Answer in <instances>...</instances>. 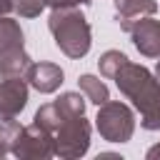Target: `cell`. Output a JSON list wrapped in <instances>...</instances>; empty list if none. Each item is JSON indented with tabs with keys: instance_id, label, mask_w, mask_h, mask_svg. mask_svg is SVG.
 Returning a JSON list of instances; mask_svg holds the SVG:
<instances>
[{
	"instance_id": "1",
	"label": "cell",
	"mask_w": 160,
	"mask_h": 160,
	"mask_svg": "<svg viewBox=\"0 0 160 160\" xmlns=\"http://www.w3.org/2000/svg\"><path fill=\"white\" fill-rule=\"evenodd\" d=\"M118 90L140 110V125L145 130H160V80L138 62H125L112 78Z\"/></svg>"
},
{
	"instance_id": "2",
	"label": "cell",
	"mask_w": 160,
	"mask_h": 160,
	"mask_svg": "<svg viewBox=\"0 0 160 160\" xmlns=\"http://www.w3.org/2000/svg\"><path fill=\"white\" fill-rule=\"evenodd\" d=\"M48 28L60 52H65L72 60H80L88 55L92 45V30H90L88 18L78 8H52L48 18Z\"/></svg>"
},
{
	"instance_id": "3",
	"label": "cell",
	"mask_w": 160,
	"mask_h": 160,
	"mask_svg": "<svg viewBox=\"0 0 160 160\" xmlns=\"http://www.w3.org/2000/svg\"><path fill=\"white\" fill-rule=\"evenodd\" d=\"M95 128L108 142H128L135 132V115L120 100H108L98 108Z\"/></svg>"
},
{
	"instance_id": "4",
	"label": "cell",
	"mask_w": 160,
	"mask_h": 160,
	"mask_svg": "<svg viewBox=\"0 0 160 160\" xmlns=\"http://www.w3.org/2000/svg\"><path fill=\"white\" fill-rule=\"evenodd\" d=\"M52 140H55V155L65 160L82 158L90 148V122L85 120V115L65 118L60 128L52 132Z\"/></svg>"
},
{
	"instance_id": "5",
	"label": "cell",
	"mask_w": 160,
	"mask_h": 160,
	"mask_svg": "<svg viewBox=\"0 0 160 160\" xmlns=\"http://www.w3.org/2000/svg\"><path fill=\"white\" fill-rule=\"evenodd\" d=\"M12 155L20 158V160H48V158L55 155V140L38 122L22 125V130H20V135L15 140Z\"/></svg>"
},
{
	"instance_id": "6",
	"label": "cell",
	"mask_w": 160,
	"mask_h": 160,
	"mask_svg": "<svg viewBox=\"0 0 160 160\" xmlns=\"http://www.w3.org/2000/svg\"><path fill=\"white\" fill-rule=\"evenodd\" d=\"M25 105H28L25 78H5L0 82V120L18 118Z\"/></svg>"
},
{
	"instance_id": "7",
	"label": "cell",
	"mask_w": 160,
	"mask_h": 160,
	"mask_svg": "<svg viewBox=\"0 0 160 160\" xmlns=\"http://www.w3.org/2000/svg\"><path fill=\"white\" fill-rule=\"evenodd\" d=\"M130 38H132V45L140 55L160 58V20H155L152 15L138 20L130 28Z\"/></svg>"
},
{
	"instance_id": "8",
	"label": "cell",
	"mask_w": 160,
	"mask_h": 160,
	"mask_svg": "<svg viewBox=\"0 0 160 160\" xmlns=\"http://www.w3.org/2000/svg\"><path fill=\"white\" fill-rule=\"evenodd\" d=\"M25 80L38 90V92H55L60 85H62V80H65V72H62V68L60 65H55V62H32L30 65V70H28V75H25Z\"/></svg>"
},
{
	"instance_id": "9",
	"label": "cell",
	"mask_w": 160,
	"mask_h": 160,
	"mask_svg": "<svg viewBox=\"0 0 160 160\" xmlns=\"http://www.w3.org/2000/svg\"><path fill=\"white\" fill-rule=\"evenodd\" d=\"M155 10H158L155 0H115V18L125 32H130V28L138 20L155 15Z\"/></svg>"
},
{
	"instance_id": "10",
	"label": "cell",
	"mask_w": 160,
	"mask_h": 160,
	"mask_svg": "<svg viewBox=\"0 0 160 160\" xmlns=\"http://www.w3.org/2000/svg\"><path fill=\"white\" fill-rule=\"evenodd\" d=\"M32 60L25 52V48H12L0 52V78H25Z\"/></svg>"
},
{
	"instance_id": "11",
	"label": "cell",
	"mask_w": 160,
	"mask_h": 160,
	"mask_svg": "<svg viewBox=\"0 0 160 160\" xmlns=\"http://www.w3.org/2000/svg\"><path fill=\"white\" fill-rule=\"evenodd\" d=\"M78 85H80V92L88 98V102H95L98 108L110 100L108 85H105L100 78H95V75H80V78H78Z\"/></svg>"
},
{
	"instance_id": "12",
	"label": "cell",
	"mask_w": 160,
	"mask_h": 160,
	"mask_svg": "<svg viewBox=\"0 0 160 160\" xmlns=\"http://www.w3.org/2000/svg\"><path fill=\"white\" fill-rule=\"evenodd\" d=\"M20 130H22V125H20L15 118L0 120V158L12 155V148H15V140H18Z\"/></svg>"
},
{
	"instance_id": "13",
	"label": "cell",
	"mask_w": 160,
	"mask_h": 160,
	"mask_svg": "<svg viewBox=\"0 0 160 160\" xmlns=\"http://www.w3.org/2000/svg\"><path fill=\"white\" fill-rule=\"evenodd\" d=\"M125 62H128V55H125V52H120V50H105V52L100 55V60H98V68H100V75H102V78L112 80Z\"/></svg>"
},
{
	"instance_id": "14",
	"label": "cell",
	"mask_w": 160,
	"mask_h": 160,
	"mask_svg": "<svg viewBox=\"0 0 160 160\" xmlns=\"http://www.w3.org/2000/svg\"><path fill=\"white\" fill-rule=\"evenodd\" d=\"M48 0H12V10L20 18H38L45 10Z\"/></svg>"
},
{
	"instance_id": "15",
	"label": "cell",
	"mask_w": 160,
	"mask_h": 160,
	"mask_svg": "<svg viewBox=\"0 0 160 160\" xmlns=\"http://www.w3.org/2000/svg\"><path fill=\"white\" fill-rule=\"evenodd\" d=\"M90 0H48L50 8H78V5H88Z\"/></svg>"
},
{
	"instance_id": "16",
	"label": "cell",
	"mask_w": 160,
	"mask_h": 160,
	"mask_svg": "<svg viewBox=\"0 0 160 160\" xmlns=\"http://www.w3.org/2000/svg\"><path fill=\"white\" fill-rule=\"evenodd\" d=\"M145 155H148V160H160V142H158V145H152Z\"/></svg>"
},
{
	"instance_id": "17",
	"label": "cell",
	"mask_w": 160,
	"mask_h": 160,
	"mask_svg": "<svg viewBox=\"0 0 160 160\" xmlns=\"http://www.w3.org/2000/svg\"><path fill=\"white\" fill-rule=\"evenodd\" d=\"M12 10V0H0V15H8Z\"/></svg>"
},
{
	"instance_id": "18",
	"label": "cell",
	"mask_w": 160,
	"mask_h": 160,
	"mask_svg": "<svg viewBox=\"0 0 160 160\" xmlns=\"http://www.w3.org/2000/svg\"><path fill=\"white\" fill-rule=\"evenodd\" d=\"M155 78L160 80V60H158V65H155Z\"/></svg>"
}]
</instances>
